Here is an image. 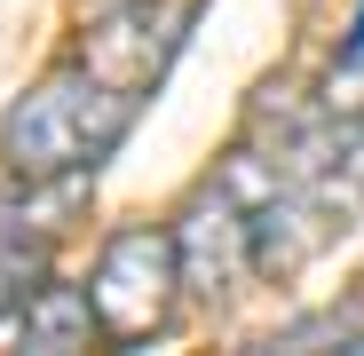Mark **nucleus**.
<instances>
[{
  "instance_id": "1",
  "label": "nucleus",
  "mask_w": 364,
  "mask_h": 356,
  "mask_svg": "<svg viewBox=\"0 0 364 356\" xmlns=\"http://www.w3.org/2000/svg\"><path fill=\"white\" fill-rule=\"evenodd\" d=\"M135 127V95H119L111 80L55 72L40 80L9 119H0V166L24 174V183H55V174H95Z\"/></svg>"
},
{
  "instance_id": "2",
  "label": "nucleus",
  "mask_w": 364,
  "mask_h": 356,
  "mask_svg": "<svg viewBox=\"0 0 364 356\" xmlns=\"http://www.w3.org/2000/svg\"><path fill=\"white\" fill-rule=\"evenodd\" d=\"M174 293H182L174 230H151V222H135V230L103 237L95 277H87V301H95V325H103V340L135 348V340L166 333V317H174Z\"/></svg>"
},
{
  "instance_id": "3",
  "label": "nucleus",
  "mask_w": 364,
  "mask_h": 356,
  "mask_svg": "<svg viewBox=\"0 0 364 356\" xmlns=\"http://www.w3.org/2000/svg\"><path fill=\"white\" fill-rule=\"evenodd\" d=\"M182 24H191V0H119L111 16L87 24L80 64L95 80H111L119 95H143L166 72V55L182 48Z\"/></svg>"
},
{
  "instance_id": "4",
  "label": "nucleus",
  "mask_w": 364,
  "mask_h": 356,
  "mask_svg": "<svg viewBox=\"0 0 364 356\" xmlns=\"http://www.w3.org/2000/svg\"><path fill=\"white\" fill-rule=\"evenodd\" d=\"M174 261H182V285H191L198 301H230V293L254 277L246 206H237L222 183H214L206 198H191V214L174 222Z\"/></svg>"
},
{
  "instance_id": "5",
  "label": "nucleus",
  "mask_w": 364,
  "mask_h": 356,
  "mask_svg": "<svg viewBox=\"0 0 364 356\" xmlns=\"http://www.w3.org/2000/svg\"><path fill=\"white\" fill-rule=\"evenodd\" d=\"M16 340L24 348H40V356H72V348H95L103 340V325H95V301L80 285H32V301H24V317H16Z\"/></svg>"
},
{
  "instance_id": "6",
  "label": "nucleus",
  "mask_w": 364,
  "mask_h": 356,
  "mask_svg": "<svg viewBox=\"0 0 364 356\" xmlns=\"http://www.w3.org/2000/svg\"><path fill=\"white\" fill-rule=\"evenodd\" d=\"M32 285H40V254H24V237L16 246H0V317H24V301H32Z\"/></svg>"
}]
</instances>
